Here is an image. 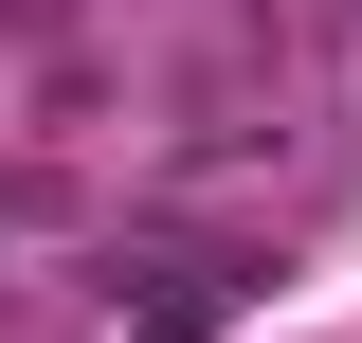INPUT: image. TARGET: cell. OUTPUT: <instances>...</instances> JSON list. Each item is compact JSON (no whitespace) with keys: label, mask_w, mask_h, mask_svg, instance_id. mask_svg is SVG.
<instances>
[{"label":"cell","mask_w":362,"mask_h":343,"mask_svg":"<svg viewBox=\"0 0 362 343\" xmlns=\"http://www.w3.org/2000/svg\"><path fill=\"white\" fill-rule=\"evenodd\" d=\"M254 271H272V253H235V235H109V307H127L145 343L218 325V307H254Z\"/></svg>","instance_id":"obj_1"}]
</instances>
